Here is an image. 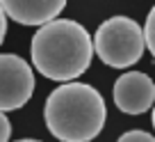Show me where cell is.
I'll use <instances>...</instances> for the list:
<instances>
[{
	"label": "cell",
	"instance_id": "6da1fadb",
	"mask_svg": "<svg viewBox=\"0 0 155 142\" xmlns=\"http://www.w3.org/2000/svg\"><path fill=\"white\" fill-rule=\"evenodd\" d=\"M32 64L55 83H68L84 74L94 57V39L84 25L71 19H53L32 37Z\"/></svg>",
	"mask_w": 155,
	"mask_h": 142
},
{
	"label": "cell",
	"instance_id": "7a4b0ae2",
	"mask_svg": "<svg viewBox=\"0 0 155 142\" xmlns=\"http://www.w3.org/2000/svg\"><path fill=\"white\" fill-rule=\"evenodd\" d=\"M46 126L59 142H91L105 126L107 108L87 83H64L50 92L44 108Z\"/></svg>",
	"mask_w": 155,
	"mask_h": 142
},
{
	"label": "cell",
	"instance_id": "3957f363",
	"mask_svg": "<svg viewBox=\"0 0 155 142\" xmlns=\"http://www.w3.org/2000/svg\"><path fill=\"white\" fill-rule=\"evenodd\" d=\"M144 28L128 16L103 21L94 37L96 55L112 69H128L144 55Z\"/></svg>",
	"mask_w": 155,
	"mask_h": 142
},
{
	"label": "cell",
	"instance_id": "277c9868",
	"mask_svg": "<svg viewBox=\"0 0 155 142\" xmlns=\"http://www.w3.org/2000/svg\"><path fill=\"white\" fill-rule=\"evenodd\" d=\"M34 92V74L30 64L14 53L0 55V110H18Z\"/></svg>",
	"mask_w": 155,
	"mask_h": 142
},
{
	"label": "cell",
	"instance_id": "5b68a950",
	"mask_svg": "<svg viewBox=\"0 0 155 142\" xmlns=\"http://www.w3.org/2000/svg\"><path fill=\"white\" fill-rule=\"evenodd\" d=\"M155 103V83L144 71H128L114 83V106L126 115H144Z\"/></svg>",
	"mask_w": 155,
	"mask_h": 142
},
{
	"label": "cell",
	"instance_id": "8992f818",
	"mask_svg": "<svg viewBox=\"0 0 155 142\" xmlns=\"http://www.w3.org/2000/svg\"><path fill=\"white\" fill-rule=\"evenodd\" d=\"M5 14L21 25H44L57 19L66 0H0Z\"/></svg>",
	"mask_w": 155,
	"mask_h": 142
},
{
	"label": "cell",
	"instance_id": "52a82bcc",
	"mask_svg": "<svg viewBox=\"0 0 155 142\" xmlns=\"http://www.w3.org/2000/svg\"><path fill=\"white\" fill-rule=\"evenodd\" d=\"M144 44L148 46L150 55L155 57V5H153V9L148 12V16H146V25H144Z\"/></svg>",
	"mask_w": 155,
	"mask_h": 142
},
{
	"label": "cell",
	"instance_id": "ba28073f",
	"mask_svg": "<svg viewBox=\"0 0 155 142\" xmlns=\"http://www.w3.org/2000/svg\"><path fill=\"white\" fill-rule=\"evenodd\" d=\"M116 142H155V137L150 135V133H146V131H128V133H123L121 137Z\"/></svg>",
	"mask_w": 155,
	"mask_h": 142
},
{
	"label": "cell",
	"instance_id": "9c48e42d",
	"mask_svg": "<svg viewBox=\"0 0 155 142\" xmlns=\"http://www.w3.org/2000/svg\"><path fill=\"white\" fill-rule=\"evenodd\" d=\"M9 137H12V124L7 115L0 110V142H9Z\"/></svg>",
	"mask_w": 155,
	"mask_h": 142
},
{
	"label": "cell",
	"instance_id": "30bf717a",
	"mask_svg": "<svg viewBox=\"0 0 155 142\" xmlns=\"http://www.w3.org/2000/svg\"><path fill=\"white\" fill-rule=\"evenodd\" d=\"M5 34H7V14L2 9V5H0V46L5 41Z\"/></svg>",
	"mask_w": 155,
	"mask_h": 142
},
{
	"label": "cell",
	"instance_id": "8fae6325",
	"mask_svg": "<svg viewBox=\"0 0 155 142\" xmlns=\"http://www.w3.org/2000/svg\"><path fill=\"white\" fill-rule=\"evenodd\" d=\"M16 142H41V140H16Z\"/></svg>",
	"mask_w": 155,
	"mask_h": 142
},
{
	"label": "cell",
	"instance_id": "7c38bea8",
	"mask_svg": "<svg viewBox=\"0 0 155 142\" xmlns=\"http://www.w3.org/2000/svg\"><path fill=\"white\" fill-rule=\"evenodd\" d=\"M153 128H155V103H153Z\"/></svg>",
	"mask_w": 155,
	"mask_h": 142
}]
</instances>
